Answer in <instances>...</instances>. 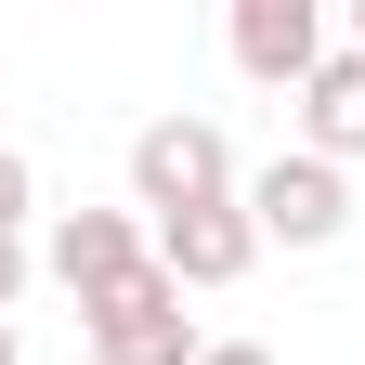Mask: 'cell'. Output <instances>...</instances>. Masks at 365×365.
Listing matches in <instances>:
<instances>
[{
  "label": "cell",
  "mask_w": 365,
  "mask_h": 365,
  "mask_svg": "<svg viewBox=\"0 0 365 365\" xmlns=\"http://www.w3.org/2000/svg\"><path fill=\"white\" fill-rule=\"evenodd\" d=\"M209 196H235V144H222L209 118H144V130H130V209L182 222Z\"/></svg>",
  "instance_id": "obj_1"
},
{
  "label": "cell",
  "mask_w": 365,
  "mask_h": 365,
  "mask_svg": "<svg viewBox=\"0 0 365 365\" xmlns=\"http://www.w3.org/2000/svg\"><path fill=\"white\" fill-rule=\"evenodd\" d=\"M196 352L209 339H196V313H182V287H170L157 261L91 300V365H196Z\"/></svg>",
  "instance_id": "obj_3"
},
{
  "label": "cell",
  "mask_w": 365,
  "mask_h": 365,
  "mask_svg": "<svg viewBox=\"0 0 365 365\" xmlns=\"http://www.w3.org/2000/svg\"><path fill=\"white\" fill-rule=\"evenodd\" d=\"M0 365H26V352H14V327H0Z\"/></svg>",
  "instance_id": "obj_12"
},
{
  "label": "cell",
  "mask_w": 365,
  "mask_h": 365,
  "mask_svg": "<svg viewBox=\"0 0 365 365\" xmlns=\"http://www.w3.org/2000/svg\"><path fill=\"white\" fill-rule=\"evenodd\" d=\"M26 274H39V248H26V235H0V313L26 300Z\"/></svg>",
  "instance_id": "obj_9"
},
{
  "label": "cell",
  "mask_w": 365,
  "mask_h": 365,
  "mask_svg": "<svg viewBox=\"0 0 365 365\" xmlns=\"http://www.w3.org/2000/svg\"><path fill=\"white\" fill-rule=\"evenodd\" d=\"M196 365H274V352H261V339H209Z\"/></svg>",
  "instance_id": "obj_10"
},
{
  "label": "cell",
  "mask_w": 365,
  "mask_h": 365,
  "mask_svg": "<svg viewBox=\"0 0 365 365\" xmlns=\"http://www.w3.org/2000/svg\"><path fill=\"white\" fill-rule=\"evenodd\" d=\"M235 66L261 78V91H300L313 66H327V14H313V0H235Z\"/></svg>",
  "instance_id": "obj_6"
},
{
  "label": "cell",
  "mask_w": 365,
  "mask_h": 365,
  "mask_svg": "<svg viewBox=\"0 0 365 365\" xmlns=\"http://www.w3.org/2000/svg\"><path fill=\"white\" fill-rule=\"evenodd\" d=\"M144 261H157V222H130V209H66L53 235H39V274H53L78 313L105 300V287H130Z\"/></svg>",
  "instance_id": "obj_4"
},
{
  "label": "cell",
  "mask_w": 365,
  "mask_h": 365,
  "mask_svg": "<svg viewBox=\"0 0 365 365\" xmlns=\"http://www.w3.org/2000/svg\"><path fill=\"white\" fill-rule=\"evenodd\" d=\"M300 157H327V170L365 157V53H327L300 78Z\"/></svg>",
  "instance_id": "obj_7"
},
{
  "label": "cell",
  "mask_w": 365,
  "mask_h": 365,
  "mask_svg": "<svg viewBox=\"0 0 365 365\" xmlns=\"http://www.w3.org/2000/svg\"><path fill=\"white\" fill-rule=\"evenodd\" d=\"M339 53H365V0H352V39H339Z\"/></svg>",
  "instance_id": "obj_11"
},
{
  "label": "cell",
  "mask_w": 365,
  "mask_h": 365,
  "mask_svg": "<svg viewBox=\"0 0 365 365\" xmlns=\"http://www.w3.org/2000/svg\"><path fill=\"white\" fill-rule=\"evenodd\" d=\"M235 196H248V222H261V248H339V235H352V170L300 157V144L261 157Z\"/></svg>",
  "instance_id": "obj_2"
},
{
  "label": "cell",
  "mask_w": 365,
  "mask_h": 365,
  "mask_svg": "<svg viewBox=\"0 0 365 365\" xmlns=\"http://www.w3.org/2000/svg\"><path fill=\"white\" fill-rule=\"evenodd\" d=\"M26 222H39V170L0 144V235H26Z\"/></svg>",
  "instance_id": "obj_8"
},
{
  "label": "cell",
  "mask_w": 365,
  "mask_h": 365,
  "mask_svg": "<svg viewBox=\"0 0 365 365\" xmlns=\"http://www.w3.org/2000/svg\"><path fill=\"white\" fill-rule=\"evenodd\" d=\"M248 261H261V222H248V196H209V209L157 222V274H170L182 300H196V287H235Z\"/></svg>",
  "instance_id": "obj_5"
}]
</instances>
